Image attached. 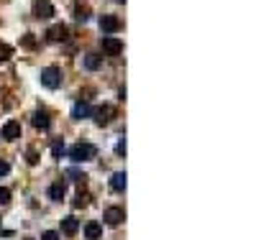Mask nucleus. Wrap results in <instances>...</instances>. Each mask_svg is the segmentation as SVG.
<instances>
[{"label":"nucleus","instance_id":"24","mask_svg":"<svg viewBox=\"0 0 256 240\" xmlns=\"http://www.w3.org/2000/svg\"><path fill=\"white\" fill-rule=\"evenodd\" d=\"M28 164H39V153H36V148H28Z\"/></svg>","mask_w":256,"mask_h":240},{"label":"nucleus","instance_id":"9","mask_svg":"<svg viewBox=\"0 0 256 240\" xmlns=\"http://www.w3.org/2000/svg\"><path fill=\"white\" fill-rule=\"evenodd\" d=\"M90 112H93L90 102L77 100V102H74V108H72V118H74V120H82V118H90Z\"/></svg>","mask_w":256,"mask_h":240},{"label":"nucleus","instance_id":"19","mask_svg":"<svg viewBox=\"0 0 256 240\" xmlns=\"http://www.w3.org/2000/svg\"><path fill=\"white\" fill-rule=\"evenodd\" d=\"M64 151H67V148H64V141H54V143H51V156H54V158H62Z\"/></svg>","mask_w":256,"mask_h":240},{"label":"nucleus","instance_id":"18","mask_svg":"<svg viewBox=\"0 0 256 240\" xmlns=\"http://www.w3.org/2000/svg\"><path fill=\"white\" fill-rule=\"evenodd\" d=\"M72 204H74V210L87 207V204H90V194H87V192H80V194H77V199H74Z\"/></svg>","mask_w":256,"mask_h":240},{"label":"nucleus","instance_id":"16","mask_svg":"<svg viewBox=\"0 0 256 240\" xmlns=\"http://www.w3.org/2000/svg\"><path fill=\"white\" fill-rule=\"evenodd\" d=\"M100 235H103V225L100 222H87L85 225V238L87 240H100Z\"/></svg>","mask_w":256,"mask_h":240},{"label":"nucleus","instance_id":"10","mask_svg":"<svg viewBox=\"0 0 256 240\" xmlns=\"http://www.w3.org/2000/svg\"><path fill=\"white\" fill-rule=\"evenodd\" d=\"M49 125H51V120H49V112L47 110H36V112H33V128L49 131Z\"/></svg>","mask_w":256,"mask_h":240},{"label":"nucleus","instance_id":"15","mask_svg":"<svg viewBox=\"0 0 256 240\" xmlns=\"http://www.w3.org/2000/svg\"><path fill=\"white\" fill-rule=\"evenodd\" d=\"M85 69L87 72H95V69H100V64H103V56L100 54H85Z\"/></svg>","mask_w":256,"mask_h":240},{"label":"nucleus","instance_id":"6","mask_svg":"<svg viewBox=\"0 0 256 240\" xmlns=\"http://www.w3.org/2000/svg\"><path fill=\"white\" fill-rule=\"evenodd\" d=\"M0 135H3L5 141H18L21 138V123L18 120H8L3 125V131H0Z\"/></svg>","mask_w":256,"mask_h":240},{"label":"nucleus","instance_id":"7","mask_svg":"<svg viewBox=\"0 0 256 240\" xmlns=\"http://www.w3.org/2000/svg\"><path fill=\"white\" fill-rule=\"evenodd\" d=\"M33 16L36 18H51L54 16V5L51 3H47V0H36V3H33Z\"/></svg>","mask_w":256,"mask_h":240},{"label":"nucleus","instance_id":"25","mask_svg":"<svg viewBox=\"0 0 256 240\" xmlns=\"http://www.w3.org/2000/svg\"><path fill=\"white\" fill-rule=\"evenodd\" d=\"M116 153H118V156H126V138H120V141H118V146H116Z\"/></svg>","mask_w":256,"mask_h":240},{"label":"nucleus","instance_id":"11","mask_svg":"<svg viewBox=\"0 0 256 240\" xmlns=\"http://www.w3.org/2000/svg\"><path fill=\"white\" fill-rule=\"evenodd\" d=\"M126 179H128L126 171H116V174L110 176V189L113 192H126V184H128Z\"/></svg>","mask_w":256,"mask_h":240},{"label":"nucleus","instance_id":"27","mask_svg":"<svg viewBox=\"0 0 256 240\" xmlns=\"http://www.w3.org/2000/svg\"><path fill=\"white\" fill-rule=\"evenodd\" d=\"M41 240H59V233H54V230H47L41 235Z\"/></svg>","mask_w":256,"mask_h":240},{"label":"nucleus","instance_id":"17","mask_svg":"<svg viewBox=\"0 0 256 240\" xmlns=\"http://www.w3.org/2000/svg\"><path fill=\"white\" fill-rule=\"evenodd\" d=\"M74 18H77V21H87V18H90V8L82 5V3H77V5H74Z\"/></svg>","mask_w":256,"mask_h":240},{"label":"nucleus","instance_id":"3","mask_svg":"<svg viewBox=\"0 0 256 240\" xmlns=\"http://www.w3.org/2000/svg\"><path fill=\"white\" fill-rule=\"evenodd\" d=\"M90 115L95 118L97 125H108L110 120H113V115H116V108H110V105H100V108H93Z\"/></svg>","mask_w":256,"mask_h":240},{"label":"nucleus","instance_id":"14","mask_svg":"<svg viewBox=\"0 0 256 240\" xmlns=\"http://www.w3.org/2000/svg\"><path fill=\"white\" fill-rule=\"evenodd\" d=\"M64 194H67V184H64V181H57V184L49 187V199H54V202H62Z\"/></svg>","mask_w":256,"mask_h":240},{"label":"nucleus","instance_id":"20","mask_svg":"<svg viewBox=\"0 0 256 240\" xmlns=\"http://www.w3.org/2000/svg\"><path fill=\"white\" fill-rule=\"evenodd\" d=\"M10 54H13V49H10L8 44H0V62H8Z\"/></svg>","mask_w":256,"mask_h":240},{"label":"nucleus","instance_id":"1","mask_svg":"<svg viewBox=\"0 0 256 240\" xmlns=\"http://www.w3.org/2000/svg\"><path fill=\"white\" fill-rule=\"evenodd\" d=\"M67 156H70L74 164H82V161H90V158L97 156V148L93 143H74L72 148H67Z\"/></svg>","mask_w":256,"mask_h":240},{"label":"nucleus","instance_id":"21","mask_svg":"<svg viewBox=\"0 0 256 240\" xmlns=\"http://www.w3.org/2000/svg\"><path fill=\"white\" fill-rule=\"evenodd\" d=\"M10 202V189L5 187H0V207H5V204Z\"/></svg>","mask_w":256,"mask_h":240},{"label":"nucleus","instance_id":"22","mask_svg":"<svg viewBox=\"0 0 256 240\" xmlns=\"http://www.w3.org/2000/svg\"><path fill=\"white\" fill-rule=\"evenodd\" d=\"M67 176H72L74 181H85V179H87V176H85V174H80L77 169H70V171H67Z\"/></svg>","mask_w":256,"mask_h":240},{"label":"nucleus","instance_id":"2","mask_svg":"<svg viewBox=\"0 0 256 240\" xmlns=\"http://www.w3.org/2000/svg\"><path fill=\"white\" fill-rule=\"evenodd\" d=\"M41 85L47 89H57L62 85V69L59 66H47V69H41Z\"/></svg>","mask_w":256,"mask_h":240},{"label":"nucleus","instance_id":"28","mask_svg":"<svg viewBox=\"0 0 256 240\" xmlns=\"http://www.w3.org/2000/svg\"><path fill=\"white\" fill-rule=\"evenodd\" d=\"M116 3H126V0H116Z\"/></svg>","mask_w":256,"mask_h":240},{"label":"nucleus","instance_id":"13","mask_svg":"<svg viewBox=\"0 0 256 240\" xmlns=\"http://www.w3.org/2000/svg\"><path fill=\"white\" fill-rule=\"evenodd\" d=\"M77 230H80V220H77V217H64L62 220V233L64 235H77Z\"/></svg>","mask_w":256,"mask_h":240},{"label":"nucleus","instance_id":"8","mask_svg":"<svg viewBox=\"0 0 256 240\" xmlns=\"http://www.w3.org/2000/svg\"><path fill=\"white\" fill-rule=\"evenodd\" d=\"M100 28H103V33H116V31H120V18L118 16H100Z\"/></svg>","mask_w":256,"mask_h":240},{"label":"nucleus","instance_id":"5","mask_svg":"<svg viewBox=\"0 0 256 240\" xmlns=\"http://www.w3.org/2000/svg\"><path fill=\"white\" fill-rule=\"evenodd\" d=\"M103 220H105L110 227H118L120 222L126 220V210H123V207H108L105 215H103Z\"/></svg>","mask_w":256,"mask_h":240},{"label":"nucleus","instance_id":"26","mask_svg":"<svg viewBox=\"0 0 256 240\" xmlns=\"http://www.w3.org/2000/svg\"><path fill=\"white\" fill-rule=\"evenodd\" d=\"M8 171H10V164L5 161V158H0V176H5Z\"/></svg>","mask_w":256,"mask_h":240},{"label":"nucleus","instance_id":"23","mask_svg":"<svg viewBox=\"0 0 256 240\" xmlns=\"http://www.w3.org/2000/svg\"><path fill=\"white\" fill-rule=\"evenodd\" d=\"M23 46L26 49H36V39H33L31 33H26V36H23Z\"/></svg>","mask_w":256,"mask_h":240},{"label":"nucleus","instance_id":"4","mask_svg":"<svg viewBox=\"0 0 256 240\" xmlns=\"http://www.w3.org/2000/svg\"><path fill=\"white\" fill-rule=\"evenodd\" d=\"M100 46H103V51H105L108 56H118L120 51H123V41L116 39V36H103Z\"/></svg>","mask_w":256,"mask_h":240},{"label":"nucleus","instance_id":"29","mask_svg":"<svg viewBox=\"0 0 256 240\" xmlns=\"http://www.w3.org/2000/svg\"><path fill=\"white\" fill-rule=\"evenodd\" d=\"M23 240H33V238H23Z\"/></svg>","mask_w":256,"mask_h":240},{"label":"nucleus","instance_id":"12","mask_svg":"<svg viewBox=\"0 0 256 240\" xmlns=\"http://www.w3.org/2000/svg\"><path fill=\"white\" fill-rule=\"evenodd\" d=\"M67 33H70V31H67V26H64V23H57V26H51V28L47 31V39H49V41H64Z\"/></svg>","mask_w":256,"mask_h":240}]
</instances>
